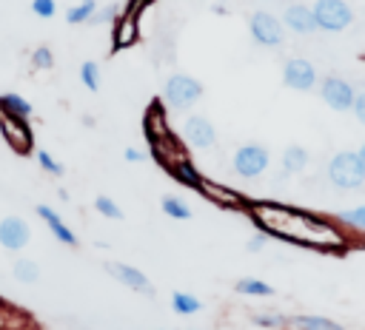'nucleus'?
Listing matches in <instances>:
<instances>
[{
  "instance_id": "obj_1",
  "label": "nucleus",
  "mask_w": 365,
  "mask_h": 330,
  "mask_svg": "<svg viewBox=\"0 0 365 330\" xmlns=\"http://www.w3.org/2000/svg\"><path fill=\"white\" fill-rule=\"evenodd\" d=\"M251 222L265 236H277L282 242L311 247L319 253H345L351 247L348 233L334 216H322L305 208L282 205L274 199H248L245 205Z\"/></svg>"
},
{
  "instance_id": "obj_2",
  "label": "nucleus",
  "mask_w": 365,
  "mask_h": 330,
  "mask_svg": "<svg viewBox=\"0 0 365 330\" xmlns=\"http://www.w3.org/2000/svg\"><path fill=\"white\" fill-rule=\"evenodd\" d=\"M328 179H331V185H336L342 191L359 188L365 182V168H362L356 151H339V154H334L331 162H328Z\"/></svg>"
},
{
  "instance_id": "obj_3",
  "label": "nucleus",
  "mask_w": 365,
  "mask_h": 330,
  "mask_svg": "<svg viewBox=\"0 0 365 330\" xmlns=\"http://www.w3.org/2000/svg\"><path fill=\"white\" fill-rule=\"evenodd\" d=\"M271 156H268V148L259 145V142H248V145H240L234 151V159H231V168L237 176L242 179H254L259 174H265Z\"/></svg>"
},
{
  "instance_id": "obj_4",
  "label": "nucleus",
  "mask_w": 365,
  "mask_h": 330,
  "mask_svg": "<svg viewBox=\"0 0 365 330\" xmlns=\"http://www.w3.org/2000/svg\"><path fill=\"white\" fill-rule=\"evenodd\" d=\"M311 11L317 20V28H322V31H342L354 20V11L345 0H317L311 6Z\"/></svg>"
},
{
  "instance_id": "obj_5",
  "label": "nucleus",
  "mask_w": 365,
  "mask_h": 330,
  "mask_svg": "<svg viewBox=\"0 0 365 330\" xmlns=\"http://www.w3.org/2000/svg\"><path fill=\"white\" fill-rule=\"evenodd\" d=\"M165 102L168 105H174V108H191L200 97H202V85L194 80V77H188V74H171L168 80H165Z\"/></svg>"
},
{
  "instance_id": "obj_6",
  "label": "nucleus",
  "mask_w": 365,
  "mask_h": 330,
  "mask_svg": "<svg viewBox=\"0 0 365 330\" xmlns=\"http://www.w3.org/2000/svg\"><path fill=\"white\" fill-rule=\"evenodd\" d=\"M0 134L9 142V148L17 151V154H29L34 148V137H31L29 119H20V117H11V114L0 111Z\"/></svg>"
},
{
  "instance_id": "obj_7",
  "label": "nucleus",
  "mask_w": 365,
  "mask_h": 330,
  "mask_svg": "<svg viewBox=\"0 0 365 330\" xmlns=\"http://www.w3.org/2000/svg\"><path fill=\"white\" fill-rule=\"evenodd\" d=\"M319 97H322V102H325L328 108H334V111H351L356 91H354V85H351L348 80H342V77H325V80L319 82Z\"/></svg>"
},
{
  "instance_id": "obj_8",
  "label": "nucleus",
  "mask_w": 365,
  "mask_h": 330,
  "mask_svg": "<svg viewBox=\"0 0 365 330\" xmlns=\"http://www.w3.org/2000/svg\"><path fill=\"white\" fill-rule=\"evenodd\" d=\"M248 31H251L254 43H259V46H279L285 37L282 20H277L271 11H254L248 20Z\"/></svg>"
},
{
  "instance_id": "obj_9",
  "label": "nucleus",
  "mask_w": 365,
  "mask_h": 330,
  "mask_svg": "<svg viewBox=\"0 0 365 330\" xmlns=\"http://www.w3.org/2000/svg\"><path fill=\"white\" fill-rule=\"evenodd\" d=\"M282 82L294 91H311L317 85V68L302 57H291L282 65Z\"/></svg>"
},
{
  "instance_id": "obj_10",
  "label": "nucleus",
  "mask_w": 365,
  "mask_h": 330,
  "mask_svg": "<svg viewBox=\"0 0 365 330\" xmlns=\"http://www.w3.org/2000/svg\"><path fill=\"white\" fill-rule=\"evenodd\" d=\"M182 139L191 145V148H211L217 142V131L211 125V119L194 114L182 122Z\"/></svg>"
},
{
  "instance_id": "obj_11",
  "label": "nucleus",
  "mask_w": 365,
  "mask_h": 330,
  "mask_svg": "<svg viewBox=\"0 0 365 330\" xmlns=\"http://www.w3.org/2000/svg\"><path fill=\"white\" fill-rule=\"evenodd\" d=\"M163 168L171 174V179H174V182H180V185H185V188L200 191V185H202V174L197 171V165H194L188 156L174 154V156H168V159H165V165H163Z\"/></svg>"
},
{
  "instance_id": "obj_12",
  "label": "nucleus",
  "mask_w": 365,
  "mask_h": 330,
  "mask_svg": "<svg viewBox=\"0 0 365 330\" xmlns=\"http://www.w3.org/2000/svg\"><path fill=\"white\" fill-rule=\"evenodd\" d=\"M29 239H31V230L20 216L0 219V245L6 250H23L29 245Z\"/></svg>"
},
{
  "instance_id": "obj_13",
  "label": "nucleus",
  "mask_w": 365,
  "mask_h": 330,
  "mask_svg": "<svg viewBox=\"0 0 365 330\" xmlns=\"http://www.w3.org/2000/svg\"><path fill=\"white\" fill-rule=\"evenodd\" d=\"M106 270H108L117 282H123L125 287L140 290V293H151V282L145 279L143 270H137V267H131V265H123V262H108Z\"/></svg>"
},
{
  "instance_id": "obj_14",
  "label": "nucleus",
  "mask_w": 365,
  "mask_h": 330,
  "mask_svg": "<svg viewBox=\"0 0 365 330\" xmlns=\"http://www.w3.org/2000/svg\"><path fill=\"white\" fill-rule=\"evenodd\" d=\"M282 23H285L291 31H297V34H311V31H317L314 11H311V6H302V3L288 6L285 14H282Z\"/></svg>"
},
{
  "instance_id": "obj_15",
  "label": "nucleus",
  "mask_w": 365,
  "mask_h": 330,
  "mask_svg": "<svg viewBox=\"0 0 365 330\" xmlns=\"http://www.w3.org/2000/svg\"><path fill=\"white\" fill-rule=\"evenodd\" d=\"M137 17H131V14H120L117 20H114V31H111V51L114 48H125V46H134L137 43Z\"/></svg>"
},
{
  "instance_id": "obj_16",
  "label": "nucleus",
  "mask_w": 365,
  "mask_h": 330,
  "mask_svg": "<svg viewBox=\"0 0 365 330\" xmlns=\"http://www.w3.org/2000/svg\"><path fill=\"white\" fill-rule=\"evenodd\" d=\"M37 216L46 222V228L54 233V239L57 242H63V245H77V236L71 233V228L60 219V213L57 211H51L48 205H37Z\"/></svg>"
},
{
  "instance_id": "obj_17",
  "label": "nucleus",
  "mask_w": 365,
  "mask_h": 330,
  "mask_svg": "<svg viewBox=\"0 0 365 330\" xmlns=\"http://www.w3.org/2000/svg\"><path fill=\"white\" fill-rule=\"evenodd\" d=\"M200 193L208 196V199H214V202H220L222 208H245V205H248V199H245L242 193H234V191H228V188H222V185H214V182H208V179H202Z\"/></svg>"
},
{
  "instance_id": "obj_18",
  "label": "nucleus",
  "mask_w": 365,
  "mask_h": 330,
  "mask_svg": "<svg viewBox=\"0 0 365 330\" xmlns=\"http://www.w3.org/2000/svg\"><path fill=\"white\" fill-rule=\"evenodd\" d=\"M288 327H291V330H345V327L336 324L334 319H328V316H314V313L291 316V319H288Z\"/></svg>"
},
{
  "instance_id": "obj_19",
  "label": "nucleus",
  "mask_w": 365,
  "mask_h": 330,
  "mask_svg": "<svg viewBox=\"0 0 365 330\" xmlns=\"http://www.w3.org/2000/svg\"><path fill=\"white\" fill-rule=\"evenodd\" d=\"M308 165V151L302 145H288L282 151V174H299Z\"/></svg>"
},
{
  "instance_id": "obj_20",
  "label": "nucleus",
  "mask_w": 365,
  "mask_h": 330,
  "mask_svg": "<svg viewBox=\"0 0 365 330\" xmlns=\"http://www.w3.org/2000/svg\"><path fill=\"white\" fill-rule=\"evenodd\" d=\"M0 111H6V114H11V117H20V119H29L31 117V102L29 100H23L20 94H0Z\"/></svg>"
},
{
  "instance_id": "obj_21",
  "label": "nucleus",
  "mask_w": 365,
  "mask_h": 330,
  "mask_svg": "<svg viewBox=\"0 0 365 330\" xmlns=\"http://www.w3.org/2000/svg\"><path fill=\"white\" fill-rule=\"evenodd\" d=\"M234 290L242 293V296H274V287H271L268 282H262V279H254V276L240 279V282L234 284Z\"/></svg>"
},
{
  "instance_id": "obj_22",
  "label": "nucleus",
  "mask_w": 365,
  "mask_h": 330,
  "mask_svg": "<svg viewBox=\"0 0 365 330\" xmlns=\"http://www.w3.org/2000/svg\"><path fill=\"white\" fill-rule=\"evenodd\" d=\"M171 307H174V313H180V316H191V313H197V310L202 307V302H200L197 296H191V293L174 290V293H171Z\"/></svg>"
},
{
  "instance_id": "obj_23",
  "label": "nucleus",
  "mask_w": 365,
  "mask_h": 330,
  "mask_svg": "<svg viewBox=\"0 0 365 330\" xmlns=\"http://www.w3.org/2000/svg\"><path fill=\"white\" fill-rule=\"evenodd\" d=\"M160 208H163V213H165V216H171V219H191V208H188L180 196H174V193L163 196Z\"/></svg>"
},
{
  "instance_id": "obj_24",
  "label": "nucleus",
  "mask_w": 365,
  "mask_h": 330,
  "mask_svg": "<svg viewBox=\"0 0 365 330\" xmlns=\"http://www.w3.org/2000/svg\"><path fill=\"white\" fill-rule=\"evenodd\" d=\"M11 270H14V279H20V282H26V284H31V282L40 279V265L31 262V259H17Z\"/></svg>"
},
{
  "instance_id": "obj_25",
  "label": "nucleus",
  "mask_w": 365,
  "mask_h": 330,
  "mask_svg": "<svg viewBox=\"0 0 365 330\" xmlns=\"http://www.w3.org/2000/svg\"><path fill=\"white\" fill-rule=\"evenodd\" d=\"M94 11H97V3L94 0H80L74 9L66 11V23H88Z\"/></svg>"
},
{
  "instance_id": "obj_26",
  "label": "nucleus",
  "mask_w": 365,
  "mask_h": 330,
  "mask_svg": "<svg viewBox=\"0 0 365 330\" xmlns=\"http://www.w3.org/2000/svg\"><path fill=\"white\" fill-rule=\"evenodd\" d=\"M80 80H83V85H86L88 91H97V88H100V65H97L94 60H86V63L80 65Z\"/></svg>"
},
{
  "instance_id": "obj_27",
  "label": "nucleus",
  "mask_w": 365,
  "mask_h": 330,
  "mask_svg": "<svg viewBox=\"0 0 365 330\" xmlns=\"http://www.w3.org/2000/svg\"><path fill=\"white\" fill-rule=\"evenodd\" d=\"M339 225H351V228H356V230H365V205H359V208H354V211H345V213H336L334 216Z\"/></svg>"
},
{
  "instance_id": "obj_28",
  "label": "nucleus",
  "mask_w": 365,
  "mask_h": 330,
  "mask_svg": "<svg viewBox=\"0 0 365 330\" xmlns=\"http://www.w3.org/2000/svg\"><path fill=\"white\" fill-rule=\"evenodd\" d=\"M123 11H120V6L117 3H111V6H103V9H97L94 14H91V26H106V23H114L117 17H120Z\"/></svg>"
},
{
  "instance_id": "obj_29",
  "label": "nucleus",
  "mask_w": 365,
  "mask_h": 330,
  "mask_svg": "<svg viewBox=\"0 0 365 330\" xmlns=\"http://www.w3.org/2000/svg\"><path fill=\"white\" fill-rule=\"evenodd\" d=\"M94 211H100V216H106V219H123L120 205L114 199H108V196H97L94 199Z\"/></svg>"
},
{
  "instance_id": "obj_30",
  "label": "nucleus",
  "mask_w": 365,
  "mask_h": 330,
  "mask_svg": "<svg viewBox=\"0 0 365 330\" xmlns=\"http://www.w3.org/2000/svg\"><path fill=\"white\" fill-rule=\"evenodd\" d=\"M37 162H40V168H43V171H48L51 176H63V174H66V168H63V165H60L48 151H37Z\"/></svg>"
},
{
  "instance_id": "obj_31",
  "label": "nucleus",
  "mask_w": 365,
  "mask_h": 330,
  "mask_svg": "<svg viewBox=\"0 0 365 330\" xmlns=\"http://www.w3.org/2000/svg\"><path fill=\"white\" fill-rule=\"evenodd\" d=\"M31 65H34V68H51V65H54L51 48H46V46L34 48V51H31Z\"/></svg>"
},
{
  "instance_id": "obj_32",
  "label": "nucleus",
  "mask_w": 365,
  "mask_h": 330,
  "mask_svg": "<svg viewBox=\"0 0 365 330\" xmlns=\"http://www.w3.org/2000/svg\"><path fill=\"white\" fill-rule=\"evenodd\" d=\"M254 324H259V327H282V324H288V319L282 313H257Z\"/></svg>"
},
{
  "instance_id": "obj_33",
  "label": "nucleus",
  "mask_w": 365,
  "mask_h": 330,
  "mask_svg": "<svg viewBox=\"0 0 365 330\" xmlns=\"http://www.w3.org/2000/svg\"><path fill=\"white\" fill-rule=\"evenodd\" d=\"M31 11H34L37 17H54L57 3H54V0H31Z\"/></svg>"
},
{
  "instance_id": "obj_34",
  "label": "nucleus",
  "mask_w": 365,
  "mask_h": 330,
  "mask_svg": "<svg viewBox=\"0 0 365 330\" xmlns=\"http://www.w3.org/2000/svg\"><path fill=\"white\" fill-rule=\"evenodd\" d=\"M148 3H154V0H128V6H125V14H131V17H140L143 11H145V6Z\"/></svg>"
},
{
  "instance_id": "obj_35",
  "label": "nucleus",
  "mask_w": 365,
  "mask_h": 330,
  "mask_svg": "<svg viewBox=\"0 0 365 330\" xmlns=\"http://www.w3.org/2000/svg\"><path fill=\"white\" fill-rule=\"evenodd\" d=\"M265 242H268V236H265V233H254V236L248 239V245H245V247H248L251 253H257V250H262V247H265Z\"/></svg>"
},
{
  "instance_id": "obj_36",
  "label": "nucleus",
  "mask_w": 365,
  "mask_h": 330,
  "mask_svg": "<svg viewBox=\"0 0 365 330\" xmlns=\"http://www.w3.org/2000/svg\"><path fill=\"white\" fill-rule=\"evenodd\" d=\"M354 114H356V119L365 125V91L354 97Z\"/></svg>"
},
{
  "instance_id": "obj_37",
  "label": "nucleus",
  "mask_w": 365,
  "mask_h": 330,
  "mask_svg": "<svg viewBox=\"0 0 365 330\" xmlns=\"http://www.w3.org/2000/svg\"><path fill=\"white\" fill-rule=\"evenodd\" d=\"M125 162H140L143 159V151H137V148H125Z\"/></svg>"
},
{
  "instance_id": "obj_38",
  "label": "nucleus",
  "mask_w": 365,
  "mask_h": 330,
  "mask_svg": "<svg viewBox=\"0 0 365 330\" xmlns=\"http://www.w3.org/2000/svg\"><path fill=\"white\" fill-rule=\"evenodd\" d=\"M356 156H359V162H362V168H365V142H362V148L356 151Z\"/></svg>"
},
{
  "instance_id": "obj_39",
  "label": "nucleus",
  "mask_w": 365,
  "mask_h": 330,
  "mask_svg": "<svg viewBox=\"0 0 365 330\" xmlns=\"http://www.w3.org/2000/svg\"><path fill=\"white\" fill-rule=\"evenodd\" d=\"M0 310H3V302H0ZM3 327H6V324H3V319H0V330H3Z\"/></svg>"
},
{
  "instance_id": "obj_40",
  "label": "nucleus",
  "mask_w": 365,
  "mask_h": 330,
  "mask_svg": "<svg viewBox=\"0 0 365 330\" xmlns=\"http://www.w3.org/2000/svg\"><path fill=\"white\" fill-rule=\"evenodd\" d=\"M157 330H165V327H157Z\"/></svg>"
}]
</instances>
